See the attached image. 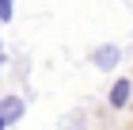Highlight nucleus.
<instances>
[{
  "instance_id": "nucleus-4",
  "label": "nucleus",
  "mask_w": 133,
  "mask_h": 130,
  "mask_svg": "<svg viewBox=\"0 0 133 130\" xmlns=\"http://www.w3.org/2000/svg\"><path fill=\"white\" fill-rule=\"evenodd\" d=\"M15 15V0H0V23H11Z\"/></svg>"
},
{
  "instance_id": "nucleus-2",
  "label": "nucleus",
  "mask_w": 133,
  "mask_h": 130,
  "mask_svg": "<svg viewBox=\"0 0 133 130\" xmlns=\"http://www.w3.org/2000/svg\"><path fill=\"white\" fill-rule=\"evenodd\" d=\"M118 61H122V50H118V46H99V50L91 54V65L95 69H114V65H118Z\"/></svg>"
},
{
  "instance_id": "nucleus-1",
  "label": "nucleus",
  "mask_w": 133,
  "mask_h": 130,
  "mask_svg": "<svg viewBox=\"0 0 133 130\" xmlns=\"http://www.w3.org/2000/svg\"><path fill=\"white\" fill-rule=\"evenodd\" d=\"M23 111H27L23 96H4V100H0V119H4V126H15V122L23 119Z\"/></svg>"
},
{
  "instance_id": "nucleus-3",
  "label": "nucleus",
  "mask_w": 133,
  "mask_h": 130,
  "mask_svg": "<svg viewBox=\"0 0 133 130\" xmlns=\"http://www.w3.org/2000/svg\"><path fill=\"white\" fill-rule=\"evenodd\" d=\"M129 96H133V80H129V77H118V80H114V88H110V107L122 111L125 103H129Z\"/></svg>"
},
{
  "instance_id": "nucleus-6",
  "label": "nucleus",
  "mask_w": 133,
  "mask_h": 130,
  "mask_svg": "<svg viewBox=\"0 0 133 130\" xmlns=\"http://www.w3.org/2000/svg\"><path fill=\"white\" fill-rule=\"evenodd\" d=\"M0 130H8V126H4V119H0Z\"/></svg>"
},
{
  "instance_id": "nucleus-5",
  "label": "nucleus",
  "mask_w": 133,
  "mask_h": 130,
  "mask_svg": "<svg viewBox=\"0 0 133 130\" xmlns=\"http://www.w3.org/2000/svg\"><path fill=\"white\" fill-rule=\"evenodd\" d=\"M0 69H4V46H0Z\"/></svg>"
}]
</instances>
